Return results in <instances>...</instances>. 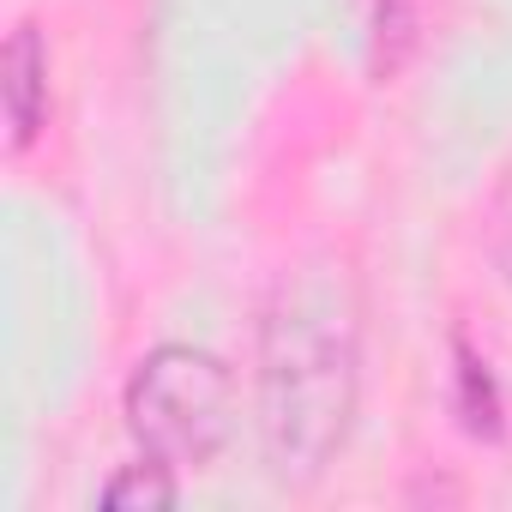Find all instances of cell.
I'll return each instance as SVG.
<instances>
[{
  "mask_svg": "<svg viewBox=\"0 0 512 512\" xmlns=\"http://www.w3.org/2000/svg\"><path fill=\"white\" fill-rule=\"evenodd\" d=\"M121 410H127L133 440L145 446V458H163L175 470L181 464L199 470L235 434V380L211 350L157 344L133 368V380L121 392Z\"/></svg>",
  "mask_w": 512,
  "mask_h": 512,
  "instance_id": "obj_2",
  "label": "cell"
},
{
  "mask_svg": "<svg viewBox=\"0 0 512 512\" xmlns=\"http://www.w3.org/2000/svg\"><path fill=\"white\" fill-rule=\"evenodd\" d=\"M458 386H464V422H470V434H500V404H494L488 362H476L464 344H458Z\"/></svg>",
  "mask_w": 512,
  "mask_h": 512,
  "instance_id": "obj_6",
  "label": "cell"
},
{
  "mask_svg": "<svg viewBox=\"0 0 512 512\" xmlns=\"http://www.w3.org/2000/svg\"><path fill=\"white\" fill-rule=\"evenodd\" d=\"M169 470H175V464H163V458L127 464L121 476H109L103 506H109V512H163V506H175V476H169Z\"/></svg>",
  "mask_w": 512,
  "mask_h": 512,
  "instance_id": "obj_4",
  "label": "cell"
},
{
  "mask_svg": "<svg viewBox=\"0 0 512 512\" xmlns=\"http://www.w3.org/2000/svg\"><path fill=\"white\" fill-rule=\"evenodd\" d=\"M356 320L320 284H296L260 326V434L284 482H314L356 416Z\"/></svg>",
  "mask_w": 512,
  "mask_h": 512,
  "instance_id": "obj_1",
  "label": "cell"
},
{
  "mask_svg": "<svg viewBox=\"0 0 512 512\" xmlns=\"http://www.w3.org/2000/svg\"><path fill=\"white\" fill-rule=\"evenodd\" d=\"M368 25H374V61L392 73L410 49V0H368Z\"/></svg>",
  "mask_w": 512,
  "mask_h": 512,
  "instance_id": "obj_7",
  "label": "cell"
},
{
  "mask_svg": "<svg viewBox=\"0 0 512 512\" xmlns=\"http://www.w3.org/2000/svg\"><path fill=\"white\" fill-rule=\"evenodd\" d=\"M0 103H7V127L13 145H31L49 121V49L37 37V25H19L0 55Z\"/></svg>",
  "mask_w": 512,
  "mask_h": 512,
  "instance_id": "obj_3",
  "label": "cell"
},
{
  "mask_svg": "<svg viewBox=\"0 0 512 512\" xmlns=\"http://www.w3.org/2000/svg\"><path fill=\"white\" fill-rule=\"evenodd\" d=\"M482 247H488L494 272L512 284V163L500 169V181H494V193L482 205Z\"/></svg>",
  "mask_w": 512,
  "mask_h": 512,
  "instance_id": "obj_5",
  "label": "cell"
}]
</instances>
